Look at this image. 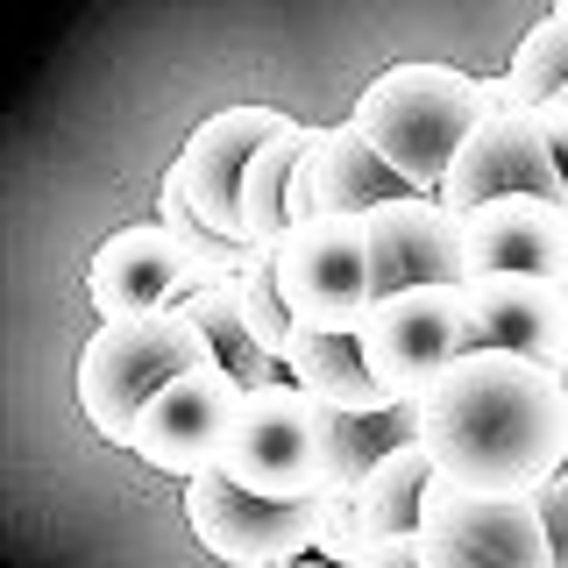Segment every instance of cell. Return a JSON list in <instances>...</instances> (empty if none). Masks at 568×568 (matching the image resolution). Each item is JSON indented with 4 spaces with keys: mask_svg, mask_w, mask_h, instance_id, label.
<instances>
[{
    "mask_svg": "<svg viewBox=\"0 0 568 568\" xmlns=\"http://www.w3.org/2000/svg\"><path fill=\"white\" fill-rule=\"evenodd\" d=\"M419 440L448 484L484 497H532L568 469L561 369L511 348H469L419 398Z\"/></svg>",
    "mask_w": 568,
    "mask_h": 568,
    "instance_id": "obj_1",
    "label": "cell"
},
{
    "mask_svg": "<svg viewBox=\"0 0 568 568\" xmlns=\"http://www.w3.org/2000/svg\"><path fill=\"white\" fill-rule=\"evenodd\" d=\"M484 79L476 71H455V64H434V58H405L377 71L355 100V129H363L390 164L405 171L413 192H440L448 185V164L455 150L469 142V129L484 121Z\"/></svg>",
    "mask_w": 568,
    "mask_h": 568,
    "instance_id": "obj_2",
    "label": "cell"
},
{
    "mask_svg": "<svg viewBox=\"0 0 568 568\" xmlns=\"http://www.w3.org/2000/svg\"><path fill=\"white\" fill-rule=\"evenodd\" d=\"M213 363V342L185 313H142V320H100V334L79 348V405L100 440L135 448V419L171 377Z\"/></svg>",
    "mask_w": 568,
    "mask_h": 568,
    "instance_id": "obj_3",
    "label": "cell"
},
{
    "mask_svg": "<svg viewBox=\"0 0 568 568\" xmlns=\"http://www.w3.org/2000/svg\"><path fill=\"white\" fill-rule=\"evenodd\" d=\"M334 405H320L306 384L277 377L263 390H242L235 405V426H227V448H221V469L235 484L263 490V497H306L334 490Z\"/></svg>",
    "mask_w": 568,
    "mask_h": 568,
    "instance_id": "obj_4",
    "label": "cell"
},
{
    "mask_svg": "<svg viewBox=\"0 0 568 568\" xmlns=\"http://www.w3.org/2000/svg\"><path fill=\"white\" fill-rule=\"evenodd\" d=\"M277 292L298 327L313 334H363L377 313V263H369V227L320 213L277 242Z\"/></svg>",
    "mask_w": 568,
    "mask_h": 568,
    "instance_id": "obj_5",
    "label": "cell"
},
{
    "mask_svg": "<svg viewBox=\"0 0 568 568\" xmlns=\"http://www.w3.org/2000/svg\"><path fill=\"white\" fill-rule=\"evenodd\" d=\"M320 497L292 505V497H263V490L235 484L227 469H206L185 484V526L227 568H284L320 547Z\"/></svg>",
    "mask_w": 568,
    "mask_h": 568,
    "instance_id": "obj_6",
    "label": "cell"
},
{
    "mask_svg": "<svg viewBox=\"0 0 568 568\" xmlns=\"http://www.w3.org/2000/svg\"><path fill=\"white\" fill-rule=\"evenodd\" d=\"M419 568H555L540 497H484L434 476L419 519Z\"/></svg>",
    "mask_w": 568,
    "mask_h": 568,
    "instance_id": "obj_7",
    "label": "cell"
},
{
    "mask_svg": "<svg viewBox=\"0 0 568 568\" xmlns=\"http://www.w3.org/2000/svg\"><path fill=\"white\" fill-rule=\"evenodd\" d=\"M363 355L377 369V384L398 405H419L448 369L469 355V313H462V284H419V292L377 298V313L363 320Z\"/></svg>",
    "mask_w": 568,
    "mask_h": 568,
    "instance_id": "obj_8",
    "label": "cell"
},
{
    "mask_svg": "<svg viewBox=\"0 0 568 568\" xmlns=\"http://www.w3.org/2000/svg\"><path fill=\"white\" fill-rule=\"evenodd\" d=\"M292 114H277V106H221V114H206L200 129L185 135V150H178L171 164V185L192 200L206 227H221L227 242L256 248L248 242V221H242V185H248V164H256V150L271 142Z\"/></svg>",
    "mask_w": 568,
    "mask_h": 568,
    "instance_id": "obj_9",
    "label": "cell"
},
{
    "mask_svg": "<svg viewBox=\"0 0 568 568\" xmlns=\"http://www.w3.org/2000/svg\"><path fill=\"white\" fill-rule=\"evenodd\" d=\"M235 405H242V384L227 377L221 363H200L185 377H171L142 405L135 419V455L164 476H206L221 469V448H227V426H235Z\"/></svg>",
    "mask_w": 568,
    "mask_h": 568,
    "instance_id": "obj_10",
    "label": "cell"
},
{
    "mask_svg": "<svg viewBox=\"0 0 568 568\" xmlns=\"http://www.w3.org/2000/svg\"><path fill=\"white\" fill-rule=\"evenodd\" d=\"M511 192H540V200H568L561 171H555V150H547V129L532 106H497L469 129V142L455 150L448 164V185L440 200L448 213H476L490 200H511Z\"/></svg>",
    "mask_w": 568,
    "mask_h": 568,
    "instance_id": "obj_11",
    "label": "cell"
},
{
    "mask_svg": "<svg viewBox=\"0 0 568 568\" xmlns=\"http://www.w3.org/2000/svg\"><path fill=\"white\" fill-rule=\"evenodd\" d=\"M462 271L469 277H555L568 284V200L511 192L462 213Z\"/></svg>",
    "mask_w": 568,
    "mask_h": 568,
    "instance_id": "obj_12",
    "label": "cell"
},
{
    "mask_svg": "<svg viewBox=\"0 0 568 568\" xmlns=\"http://www.w3.org/2000/svg\"><path fill=\"white\" fill-rule=\"evenodd\" d=\"M369 227V263H377V298L419 292V284H469L462 271V213H448L440 192H405L377 213Z\"/></svg>",
    "mask_w": 568,
    "mask_h": 568,
    "instance_id": "obj_13",
    "label": "cell"
},
{
    "mask_svg": "<svg viewBox=\"0 0 568 568\" xmlns=\"http://www.w3.org/2000/svg\"><path fill=\"white\" fill-rule=\"evenodd\" d=\"M476 348H511L532 363H568V284L555 277H469L462 284Z\"/></svg>",
    "mask_w": 568,
    "mask_h": 568,
    "instance_id": "obj_14",
    "label": "cell"
},
{
    "mask_svg": "<svg viewBox=\"0 0 568 568\" xmlns=\"http://www.w3.org/2000/svg\"><path fill=\"white\" fill-rule=\"evenodd\" d=\"M85 292H93L100 320H142V313H171L192 292V271H185L164 221L114 227L93 248V263H85Z\"/></svg>",
    "mask_w": 568,
    "mask_h": 568,
    "instance_id": "obj_15",
    "label": "cell"
},
{
    "mask_svg": "<svg viewBox=\"0 0 568 568\" xmlns=\"http://www.w3.org/2000/svg\"><path fill=\"white\" fill-rule=\"evenodd\" d=\"M313 135L306 121H284V129L256 150V164H248V185H242V221H248V242L256 248H277L292 227L320 221V200H313Z\"/></svg>",
    "mask_w": 568,
    "mask_h": 568,
    "instance_id": "obj_16",
    "label": "cell"
},
{
    "mask_svg": "<svg viewBox=\"0 0 568 568\" xmlns=\"http://www.w3.org/2000/svg\"><path fill=\"white\" fill-rule=\"evenodd\" d=\"M306 171H313L320 213H342V221H363V213H377V206H390V200L413 192V185H405V171L390 164V156L355 129V121H334V129L313 135Z\"/></svg>",
    "mask_w": 568,
    "mask_h": 568,
    "instance_id": "obj_17",
    "label": "cell"
},
{
    "mask_svg": "<svg viewBox=\"0 0 568 568\" xmlns=\"http://www.w3.org/2000/svg\"><path fill=\"white\" fill-rule=\"evenodd\" d=\"M284 377L306 384L320 405L355 413V419L390 413V405H398V398L377 384V369H369V355H363V342H355V334H313V327H298L292 355H284Z\"/></svg>",
    "mask_w": 568,
    "mask_h": 568,
    "instance_id": "obj_18",
    "label": "cell"
},
{
    "mask_svg": "<svg viewBox=\"0 0 568 568\" xmlns=\"http://www.w3.org/2000/svg\"><path fill=\"white\" fill-rule=\"evenodd\" d=\"M434 455H426V440H398L390 455H377V469L355 484V497H363V519L377 540H405V532H419L426 519V490H434Z\"/></svg>",
    "mask_w": 568,
    "mask_h": 568,
    "instance_id": "obj_19",
    "label": "cell"
},
{
    "mask_svg": "<svg viewBox=\"0 0 568 568\" xmlns=\"http://www.w3.org/2000/svg\"><path fill=\"white\" fill-rule=\"evenodd\" d=\"M156 221L171 227V242H178V256H185L192 284H235V277L248 271V256H256V248L227 242L221 227H206L200 213H192V200L171 185V178H164V192H156Z\"/></svg>",
    "mask_w": 568,
    "mask_h": 568,
    "instance_id": "obj_20",
    "label": "cell"
},
{
    "mask_svg": "<svg viewBox=\"0 0 568 568\" xmlns=\"http://www.w3.org/2000/svg\"><path fill=\"white\" fill-rule=\"evenodd\" d=\"M505 79H511V100H519V106H547V100L568 93V8L540 14V22L519 36Z\"/></svg>",
    "mask_w": 568,
    "mask_h": 568,
    "instance_id": "obj_21",
    "label": "cell"
},
{
    "mask_svg": "<svg viewBox=\"0 0 568 568\" xmlns=\"http://www.w3.org/2000/svg\"><path fill=\"white\" fill-rule=\"evenodd\" d=\"M235 292H242L248 334H256V342L284 363L292 342H298V320H292V306H284V292H277V248H256V256H248V271L235 277Z\"/></svg>",
    "mask_w": 568,
    "mask_h": 568,
    "instance_id": "obj_22",
    "label": "cell"
},
{
    "mask_svg": "<svg viewBox=\"0 0 568 568\" xmlns=\"http://www.w3.org/2000/svg\"><path fill=\"white\" fill-rule=\"evenodd\" d=\"M313 555L334 561V568H355V561L377 555V532H369L363 497H355L348 484H334L327 497H320V547H313Z\"/></svg>",
    "mask_w": 568,
    "mask_h": 568,
    "instance_id": "obj_23",
    "label": "cell"
},
{
    "mask_svg": "<svg viewBox=\"0 0 568 568\" xmlns=\"http://www.w3.org/2000/svg\"><path fill=\"white\" fill-rule=\"evenodd\" d=\"M540 497V519H547V540H555V568H568V469L555 476V484L532 490Z\"/></svg>",
    "mask_w": 568,
    "mask_h": 568,
    "instance_id": "obj_24",
    "label": "cell"
},
{
    "mask_svg": "<svg viewBox=\"0 0 568 568\" xmlns=\"http://www.w3.org/2000/svg\"><path fill=\"white\" fill-rule=\"evenodd\" d=\"M532 114H540L547 150H555V171H561V185H568V100H547V106H532Z\"/></svg>",
    "mask_w": 568,
    "mask_h": 568,
    "instance_id": "obj_25",
    "label": "cell"
},
{
    "mask_svg": "<svg viewBox=\"0 0 568 568\" xmlns=\"http://www.w3.org/2000/svg\"><path fill=\"white\" fill-rule=\"evenodd\" d=\"M355 568H419V532H405V540H377V555L355 561Z\"/></svg>",
    "mask_w": 568,
    "mask_h": 568,
    "instance_id": "obj_26",
    "label": "cell"
},
{
    "mask_svg": "<svg viewBox=\"0 0 568 568\" xmlns=\"http://www.w3.org/2000/svg\"><path fill=\"white\" fill-rule=\"evenodd\" d=\"M284 568H334V561H320V555H313V561H284Z\"/></svg>",
    "mask_w": 568,
    "mask_h": 568,
    "instance_id": "obj_27",
    "label": "cell"
},
{
    "mask_svg": "<svg viewBox=\"0 0 568 568\" xmlns=\"http://www.w3.org/2000/svg\"><path fill=\"white\" fill-rule=\"evenodd\" d=\"M561 390H568V363H561Z\"/></svg>",
    "mask_w": 568,
    "mask_h": 568,
    "instance_id": "obj_28",
    "label": "cell"
}]
</instances>
